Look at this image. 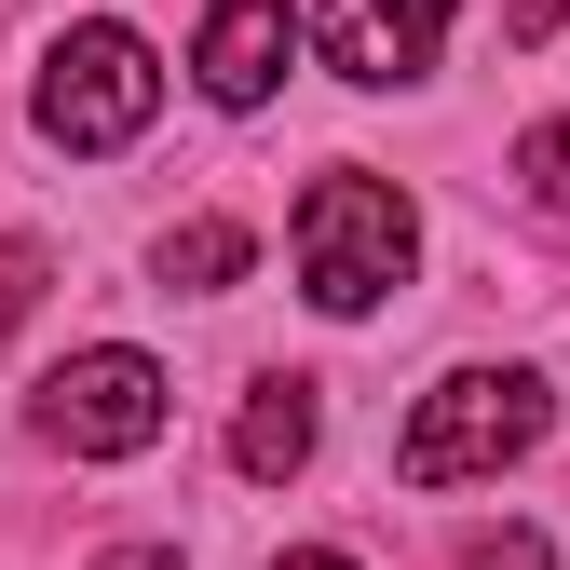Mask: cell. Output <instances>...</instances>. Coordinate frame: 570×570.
<instances>
[{"label": "cell", "instance_id": "1", "mask_svg": "<svg viewBox=\"0 0 570 570\" xmlns=\"http://www.w3.org/2000/svg\"><path fill=\"white\" fill-rule=\"evenodd\" d=\"M164 109V55L136 41L122 14H82V28H55L41 55V82H28V122H41V150L68 164H96V150H136Z\"/></svg>", "mask_w": 570, "mask_h": 570}, {"label": "cell", "instance_id": "2", "mask_svg": "<svg viewBox=\"0 0 570 570\" xmlns=\"http://www.w3.org/2000/svg\"><path fill=\"white\" fill-rule=\"evenodd\" d=\"M407 258H421V218H407L394 177L340 164V177L299 190V299H313V313H340V326L381 313L394 285H407Z\"/></svg>", "mask_w": 570, "mask_h": 570}, {"label": "cell", "instance_id": "3", "mask_svg": "<svg viewBox=\"0 0 570 570\" xmlns=\"http://www.w3.org/2000/svg\"><path fill=\"white\" fill-rule=\"evenodd\" d=\"M530 435H543V367H449L435 394L407 407L394 475L407 489H462V475H503Z\"/></svg>", "mask_w": 570, "mask_h": 570}, {"label": "cell", "instance_id": "4", "mask_svg": "<svg viewBox=\"0 0 570 570\" xmlns=\"http://www.w3.org/2000/svg\"><path fill=\"white\" fill-rule=\"evenodd\" d=\"M164 367H150V353H136V340H96V353H68V367L28 394V421H41V449H68V462H136V449H150L164 435Z\"/></svg>", "mask_w": 570, "mask_h": 570}, {"label": "cell", "instance_id": "5", "mask_svg": "<svg viewBox=\"0 0 570 570\" xmlns=\"http://www.w3.org/2000/svg\"><path fill=\"white\" fill-rule=\"evenodd\" d=\"M313 55L340 82L394 96V82H421V68L449 55V0H313Z\"/></svg>", "mask_w": 570, "mask_h": 570}, {"label": "cell", "instance_id": "6", "mask_svg": "<svg viewBox=\"0 0 570 570\" xmlns=\"http://www.w3.org/2000/svg\"><path fill=\"white\" fill-rule=\"evenodd\" d=\"M313 28L285 14V0H218V14H204V41H190V82L218 96V109H258L272 82H285V55H299Z\"/></svg>", "mask_w": 570, "mask_h": 570}, {"label": "cell", "instance_id": "7", "mask_svg": "<svg viewBox=\"0 0 570 570\" xmlns=\"http://www.w3.org/2000/svg\"><path fill=\"white\" fill-rule=\"evenodd\" d=\"M313 435H326V407H313V381H299V367H272V381L245 394V421H232V475L285 489V475L313 462Z\"/></svg>", "mask_w": 570, "mask_h": 570}, {"label": "cell", "instance_id": "8", "mask_svg": "<svg viewBox=\"0 0 570 570\" xmlns=\"http://www.w3.org/2000/svg\"><path fill=\"white\" fill-rule=\"evenodd\" d=\"M245 258H258V232H245V218H190V232H164V245H150V272L177 285V299H218Z\"/></svg>", "mask_w": 570, "mask_h": 570}, {"label": "cell", "instance_id": "9", "mask_svg": "<svg viewBox=\"0 0 570 570\" xmlns=\"http://www.w3.org/2000/svg\"><path fill=\"white\" fill-rule=\"evenodd\" d=\"M517 190L543 204V218H570V122H530L517 136Z\"/></svg>", "mask_w": 570, "mask_h": 570}, {"label": "cell", "instance_id": "10", "mask_svg": "<svg viewBox=\"0 0 570 570\" xmlns=\"http://www.w3.org/2000/svg\"><path fill=\"white\" fill-rule=\"evenodd\" d=\"M41 272H55V258H41V232H0V340L28 326V299H41Z\"/></svg>", "mask_w": 570, "mask_h": 570}, {"label": "cell", "instance_id": "11", "mask_svg": "<svg viewBox=\"0 0 570 570\" xmlns=\"http://www.w3.org/2000/svg\"><path fill=\"white\" fill-rule=\"evenodd\" d=\"M462 570H557V543H543V530H489Z\"/></svg>", "mask_w": 570, "mask_h": 570}, {"label": "cell", "instance_id": "12", "mask_svg": "<svg viewBox=\"0 0 570 570\" xmlns=\"http://www.w3.org/2000/svg\"><path fill=\"white\" fill-rule=\"evenodd\" d=\"M570 28V0H503V41H557Z\"/></svg>", "mask_w": 570, "mask_h": 570}, {"label": "cell", "instance_id": "13", "mask_svg": "<svg viewBox=\"0 0 570 570\" xmlns=\"http://www.w3.org/2000/svg\"><path fill=\"white\" fill-rule=\"evenodd\" d=\"M96 570H177V543H109Z\"/></svg>", "mask_w": 570, "mask_h": 570}, {"label": "cell", "instance_id": "14", "mask_svg": "<svg viewBox=\"0 0 570 570\" xmlns=\"http://www.w3.org/2000/svg\"><path fill=\"white\" fill-rule=\"evenodd\" d=\"M272 570H353V557H340V543H285Z\"/></svg>", "mask_w": 570, "mask_h": 570}]
</instances>
